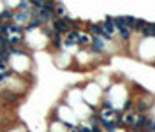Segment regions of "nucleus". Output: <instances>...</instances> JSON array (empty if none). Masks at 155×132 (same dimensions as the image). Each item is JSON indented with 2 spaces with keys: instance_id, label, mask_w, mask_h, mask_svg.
Wrapping results in <instances>:
<instances>
[{
  "instance_id": "f257e3e1",
  "label": "nucleus",
  "mask_w": 155,
  "mask_h": 132,
  "mask_svg": "<svg viewBox=\"0 0 155 132\" xmlns=\"http://www.w3.org/2000/svg\"><path fill=\"white\" fill-rule=\"evenodd\" d=\"M101 27H102L104 34H106V35H109V37L113 39L115 32H116V27H115V23H113V18H111V16H108V18H106V21H104V23H101Z\"/></svg>"
},
{
  "instance_id": "f03ea898",
  "label": "nucleus",
  "mask_w": 155,
  "mask_h": 132,
  "mask_svg": "<svg viewBox=\"0 0 155 132\" xmlns=\"http://www.w3.org/2000/svg\"><path fill=\"white\" fill-rule=\"evenodd\" d=\"M143 39H155V23H146L145 28L141 30Z\"/></svg>"
},
{
  "instance_id": "7ed1b4c3",
  "label": "nucleus",
  "mask_w": 155,
  "mask_h": 132,
  "mask_svg": "<svg viewBox=\"0 0 155 132\" xmlns=\"http://www.w3.org/2000/svg\"><path fill=\"white\" fill-rule=\"evenodd\" d=\"M41 25H42V21L39 20V16H34V18L30 20V23L27 25V28H25V30H27V32H30V30H35V28H39Z\"/></svg>"
},
{
  "instance_id": "20e7f679",
  "label": "nucleus",
  "mask_w": 155,
  "mask_h": 132,
  "mask_svg": "<svg viewBox=\"0 0 155 132\" xmlns=\"http://www.w3.org/2000/svg\"><path fill=\"white\" fill-rule=\"evenodd\" d=\"M118 34H120V41H122V42H129V41H131V37H132V32L129 30V28L118 30Z\"/></svg>"
},
{
  "instance_id": "39448f33",
  "label": "nucleus",
  "mask_w": 155,
  "mask_h": 132,
  "mask_svg": "<svg viewBox=\"0 0 155 132\" xmlns=\"http://www.w3.org/2000/svg\"><path fill=\"white\" fill-rule=\"evenodd\" d=\"M92 42V35H88V34H79V39H78V44L79 46H86V44H90Z\"/></svg>"
},
{
  "instance_id": "423d86ee",
  "label": "nucleus",
  "mask_w": 155,
  "mask_h": 132,
  "mask_svg": "<svg viewBox=\"0 0 155 132\" xmlns=\"http://www.w3.org/2000/svg\"><path fill=\"white\" fill-rule=\"evenodd\" d=\"M51 44L55 46V48H60V46L63 44L62 35H60V34H53V37H51Z\"/></svg>"
},
{
  "instance_id": "0eeeda50",
  "label": "nucleus",
  "mask_w": 155,
  "mask_h": 132,
  "mask_svg": "<svg viewBox=\"0 0 155 132\" xmlns=\"http://www.w3.org/2000/svg\"><path fill=\"white\" fill-rule=\"evenodd\" d=\"M55 16H58V18H65V16H67V12H65V7L58 4V5L55 7Z\"/></svg>"
},
{
  "instance_id": "6e6552de",
  "label": "nucleus",
  "mask_w": 155,
  "mask_h": 132,
  "mask_svg": "<svg viewBox=\"0 0 155 132\" xmlns=\"http://www.w3.org/2000/svg\"><path fill=\"white\" fill-rule=\"evenodd\" d=\"M16 16V12H12V11H4V12H0V21L2 20H12Z\"/></svg>"
},
{
  "instance_id": "1a4fd4ad",
  "label": "nucleus",
  "mask_w": 155,
  "mask_h": 132,
  "mask_svg": "<svg viewBox=\"0 0 155 132\" xmlns=\"http://www.w3.org/2000/svg\"><path fill=\"white\" fill-rule=\"evenodd\" d=\"M9 37L5 35H0V50H9Z\"/></svg>"
},
{
  "instance_id": "9d476101",
  "label": "nucleus",
  "mask_w": 155,
  "mask_h": 132,
  "mask_svg": "<svg viewBox=\"0 0 155 132\" xmlns=\"http://www.w3.org/2000/svg\"><path fill=\"white\" fill-rule=\"evenodd\" d=\"M9 51L7 50H0V63H7V60H9Z\"/></svg>"
},
{
  "instance_id": "9b49d317",
  "label": "nucleus",
  "mask_w": 155,
  "mask_h": 132,
  "mask_svg": "<svg viewBox=\"0 0 155 132\" xmlns=\"http://www.w3.org/2000/svg\"><path fill=\"white\" fill-rule=\"evenodd\" d=\"M12 32V34H16V35H21V32H23V28H21L20 25H11L9 23V34Z\"/></svg>"
},
{
  "instance_id": "f8f14e48",
  "label": "nucleus",
  "mask_w": 155,
  "mask_h": 132,
  "mask_svg": "<svg viewBox=\"0 0 155 132\" xmlns=\"http://www.w3.org/2000/svg\"><path fill=\"white\" fill-rule=\"evenodd\" d=\"M18 9H25V11H27V9H32V7H30V0H21V2H20V5H18Z\"/></svg>"
},
{
  "instance_id": "ddd939ff",
  "label": "nucleus",
  "mask_w": 155,
  "mask_h": 132,
  "mask_svg": "<svg viewBox=\"0 0 155 132\" xmlns=\"http://www.w3.org/2000/svg\"><path fill=\"white\" fill-rule=\"evenodd\" d=\"M79 127V132H93L92 127L88 125V123H81V125H78Z\"/></svg>"
},
{
  "instance_id": "4468645a",
  "label": "nucleus",
  "mask_w": 155,
  "mask_h": 132,
  "mask_svg": "<svg viewBox=\"0 0 155 132\" xmlns=\"http://www.w3.org/2000/svg\"><path fill=\"white\" fill-rule=\"evenodd\" d=\"M67 132H79V127L76 125V127H73V129H69V130H67Z\"/></svg>"
}]
</instances>
